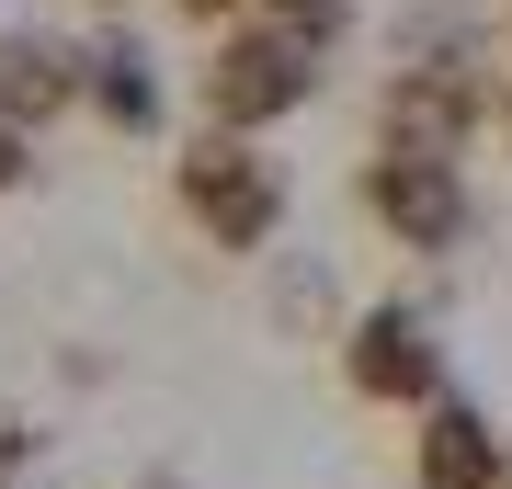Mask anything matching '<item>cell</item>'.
Here are the masks:
<instances>
[{"instance_id":"cell-1","label":"cell","mask_w":512,"mask_h":489,"mask_svg":"<svg viewBox=\"0 0 512 489\" xmlns=\"http://www.w3.org/2000/svg\"><path fill=\"white\" fill-rule=\"evenodd\" d=\"M205 126H228V137H262V126H285L296 103L319 91V46L308 35H285V23H228L217 46H205Z\"/></svg>"},{"instance_id":"cell-2","label":"cell","mask_w":512,"mask_h":489,"mask_svg":"<svg viewBox=\"0 0 512 489\" xmlns=\"http://www.w3.org/2000/svg\"><path fill=\"white\" fill-rule=\"evenodd\" d=\"M183 217L217 239V251H262V239L285 228V160L262 137H228V126H205L183 148Z\"/></svg>"},{"instance_id":"cell-3","label":"cell","mask_w":512,"mask_h":489,"mask_svg":"<svg viewBox=\"0 0 512 489\" xmlns=\"http://www.w3.org/2000/svg\"><path fill=\"white\" fill-rule=\"evenodd\" d=\"M365 205H376V228L399 239V251H433V262L478 228L467 160H399V148H376V160H365Z\"/></svg>"},{"instance_id":"cell-4","label":"cell","mask_w":512,"mask_h":489,"mask_svg":"<svg viewBox=\"0 0 512 489\" xmlns=\"http://www.w3.org/2000/svg\"><path fill=\"white\" fill-rule=\"evenodd\" d=\"M342 387L353 399H421L433 410L444 399V342H433V319L421 308H353V330H342Z\"/></svg>"},{"instance_id":"cell-5","label":"cell","mask_w":512,"mask_h":489,"mask_svg":"<svg viewBox=\"0 0 512 489\" xmlns=\"http://www.w3.org/2000/svg\"><path fill=\"white\" fill-rule=\"evenodd\" d=\"M512 478V444L490 433V410L467 399H433L410 433V489H501Z\"/></svg>"},{"instance_id":"cell-6","label":"cell","mask_w":512,"mask_h":489,"mask_svg":"<svg viewBox=\"0 0 512 489\" xmlns=\"http://www.w3.org/2000/svg\"><path fill=\"white\" fill-rule=\"evenodd\" d=\"M80 103H92L103 126L148 137V126H160V57H148L137 35H92V46H80Z\"/></svg>"},{"instance_id":"cell-7","label":"cell","mask_w":512,"mask_h":489,"mask_svg":"<svg viewBox=\"0 0 512 489\" xmlns=\"http://www.w3.org/2000/svg\"><path fill=\"white\" fill-rule=\"evenodd\" d=\"M80 103V46L35 35V23H0V114L12 126H35V114Z\"/></svg>"},{"instance_id":"cell-8","label":"cell","mask_w":512,"mask_h":489,"mask_svg":"<svg viewBox=\"0 0 512 489\" xmlns=\"http://www.w3.org/2000/svg\"><path fill=\"white\" fill-rule=\"evenodd\" d=\"M23 171H35V126H12V114H0V194H12Z\"/></svg>"},{"instance_id":"cell-9","label":"cell","mask_w":512,"mask_h":489,"mask_svg":"<svg viewBox=\"0 0 512 489\" xmlns=\"http://www.w3.org/2000/svg\"><path fill=\"white\" fill-rule=\"evenodd\" d=\"M490 126H501V137H512V69H501V114H490Z\"/></svg>"},{"instance_id":"cell-10","label":"cell","mask_w":512,"mask_h":489,"mask_svg":"<svg viewBox=\"0 0 512 489\" xmlns=\"http://www.w3.org/2000/svg\"><path fill=\"white\" fill-rule=\"evenodd\" d=\"M137 489H194V478H171V467H160V478H137Z\"/></svg>"},{"instance_id":"cell-11","label":"cell","mask_w":512,"mask_h":489,"mask_svg":"<svg viewBox=\"0 0 512 489\" xmlns=\"http://www.w3.org/2000/svg\"><path fill=\"white\" fill-rule=\"evenodd\" d=\"M501 489H512V478H501Z\"/></svg>"}]
</instances>
